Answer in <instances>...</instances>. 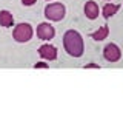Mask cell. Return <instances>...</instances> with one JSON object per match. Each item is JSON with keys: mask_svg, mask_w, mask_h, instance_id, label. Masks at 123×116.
<instances>
[{"mask_svg": "<svg viewBox=\"0 0 123 116\" xmlns=\"http://www.w3.org/2000/svg\"><path fill=\"white\" fill-rule=\"evenodd\" d=\"M63 46H65V50H66V53L69 56H72V57H82L83 50H85L82 36L74 29H69V31L65 33Z\"/></svg>", "mask_w": 123, "mask_h": 116, "instance_id": "1", "label": "cell"}, {"mask_svg": "<svg viewBox=\"0 0 123 116\" xmlns=\"http://www.w3.org/2000/svg\"><path fill=\"white\" fill-rule=\"evenodd\" d=\"M32 34H34V31H32V26H31L29 23H18L12 31L14 40L20 42V44H25V42L31 40Z\"/></svg>", "mask_w": 123, "mask_h": 116, "instance_id": "2", "label": "cell"}, {"mask_svg": "<svg viewBox=\"0 0 123 116\" xmlns=\"http://www.w3.org/2000/svg\"><path fill=\"white\" fill-rule=\"evenodd\" d=\"M65 13L66 11H65L63 3H49L45 8V17L52 22H60L65 17Z\"/></svg>", "mask_w": 123, "mask_h": 116, "instance_id": "3", "label": "cell"}, {"mask_svg": "<svg viewBox=\"0 0 123 116\" xmlns=\"http://www.w3.org/2000/svg\"><path fill=\"white\" fill-rule=\"evenodd\" d=\"M103 57H105L108 62H117L122 57V51L115 44H109L103 50Z\"/></svg>", "mask_w": 123, "mask_h": 116, "instance_id": "4", "label": "cell"}, {"mask_svg": "<svg viewBox=\"0 0 123 116\" xmlns=\"http://www.w3.org/2000/svg\"><path fill=\"white\" fill-rule=\"evenodd\" d=\"M54 34H55V29H54V26H51L49 23H40V25L37 26V37L42 39V40H49V39L54 37Z\"/></svg>", "mask_w": 123, "mask_h": 116, "instance_id": "5", "label": "cell"}, {"mask_svg": "<svg viewBox=\"0 0 123 116\" xmlns=\"http://www.w3.org/2000/svg\"><path fill=\"white\" fill-rule=\"evenodd\" d=\"M38 54H40L42 59L45 60H55L57 59V48L49 44H45L38 48Z\"/></svg>", "mask_w": 123, "mask_h": 116, "instance_id": "6", "label": "cell"}, {"mask_svg": "<svg viewBox=\"0 0 123 116\" xmlns=\"http://www.w3.org/2000/svg\"><path fill=\"white\" fill-rule=\"evenodd\" d=\"M85 14H86V17L89 19V20H94V19L98 17V5L95 2H88L86 5H85Z\"/></svg>", "mask_w": 123, "mask_h": 116, "instance_id": "7", "label": "cell"}, {"mask_svg": "<svg viewBox=\"0 0 123 116\" xmlns=\"http://www.w3.org/2000/svg\"><path fill=\"white\" fill-rule=\"evenodd\" d=\"M14 23V17L12 14L9 13V11H0V25L5 26V28H9V26H12Z\"/></svg>", "mask_w": 123, "mask_h": 116, "instance_id": "8", "label": "cell"}, {"mask_svg": "<svg viewBox=\"0 0 123 116\" xmlns=\"http://www.w3.org/2000/svg\"><path fill=\"white\" fill-rule=\"evenodd\" d=\"M118 8H120V5H117V3H106L105 8H103V11H102L103 17H105V19L112 17V15L118 11Z\"/></svg>", "mask_w": 123, "mask_h": 116, "instance_id": "9", "label": "cell"}, {"mask_svg": "<svg viewBox=\"0 0 123 116\" xmlns=\"http://www.w3.org/2000/svg\"><path fill=\"white\" fill-rule=\"evenodd\" d=\"M108 34H109V26H108V25H103L98 31L92 33V34H91V37L94 39V40L100 42V40H105V39L108 37Z\"/></svg>", "mask_w": 123, "mask_h": 116, "instance_id": "10", "label": "cell"}, {"mask_svg": "<svg viewBox=\"0 0 123 116\" xmlns=\"http://www.w3.org/2000/svg\"><path fill=\"white\" fill-rule=\"evenodd\" d=\"M22 3L25 6H32L34 3H37V0H22Z\"/></svg>", "mask_w": 123, "mask_h": 116, "instance_id": "11", "label": "cell"}, {"mask_svg": "<svg viewBox=\"0 0 123 116\" xmlns=\"http://www.w3.org/2000/svg\"><path fill=\"white\" fill-rule=\"evenodd\" d=\"M34 67H36V68H46V67H48V65H46L45 62H37V64L34 65Z\"/></svg>", "mask_w": 123, "mask_h": 116, "instance_id": "12", "label": "cell"}, {"mask_svg": "<svg viewBox=\"0 0 123 116\" xmlns=\"http://www.w3.org/2000/svg\"><path fill=\"white\" fill-rule=\"evenodd\" d=\"M86 68H98V65H95V64H89V65H86Z\"/></svg>", "mask_w": 123, "mask_h": 116, "instance_id": "13", "label": "cell"}]
</instances>
